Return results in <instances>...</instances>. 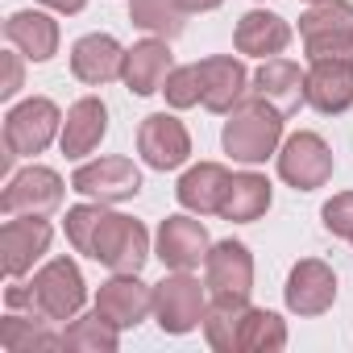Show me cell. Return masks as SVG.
<instances>
[{"mask_svg":"<svg viewBox=\"0 0 353 353\" xmlns=\"http://www.w3.org/2000/svg\"><path fill=\"white\" fill-rule=\"evenodd\" d=\"M21 92V54H5V79H0V96H17Z\"/></svg>","mask_w":353,"mask_h":353,"instance_id":"836d02e7","label":"cell"},{"mask_svg":"<svg viewBox=\"0 0 353 353\" xmlns=\"http://www.w3.org/2000/svg\"><path fill=\"white\" fill-rule=\"evenodd\" d=\"M266 208H270V183L262 174H233V183L225 192V204H221V216L237 221V225H250Z\"/></svg>","mask_w":353,"mask_h":353,"instance_id":"d4e9b609","label":"cell"},{"mask_svg":"<svg viewBox=\"0 0 353 353\" xmlns=\"http://www.w3.org/2000/svg\"><path fill=\"white\" fill-rule=\"evenodd\" d=\"M204 274H208V291L212 299L225 303H250L254 291V258L241 241H221L208 250L204 258Z\"/></svg>","mask_w":353,"mask_h":353,"instance_id":"ba28073f","label":"cell"},{"mask_svg":"<svg viewBox=\"0 0 353 353\" xmlns=\"http://www.w3.org/2000/svg\"><path fill=\"white\" fill-rule=\"evenodd\" d=\"M283 295H287V307H291V312H299V316H320V312H328L332 299H336V274H332L320 258H303V262L291 266Z\"/></svg>","mask_w":353,"mask_h":353,"instance_id":"4fadbf2b","label":"cell"},{"mask_svg":"<svg viewBox=\"0 0 353 353\" xmlns=\"http://www.w3.org/2000/svg\"><path fill=\"white\" fill-rule=\"evenodd\" d=\"M196 71H200V92H204L200 104H204L208 112H233V108L245 100L250 75H245V67H241L237 59L216 54V59L196 63Z\"/></svg>","mask_w":353,"mask_h":353,"instance_id":"e0dca14e","label":"cell"},{"mask_svg":"<svg viewBox=\"0 0 353 353\" xmlns=\"http://www.w3.org/2000/svg\"><path fill=\"white\" fill-rule=\"evenodd\" d=\"M104 133H108V108L96 96H83V100L71 104V112L63 121V154L83 158L104 141Z\"/></svg>","mask_w":353,"mask_h":353,"instance_id":"7402d4cb","label":"cell"},{"mask_svg":"<svg viewBox=\"0 0 353 353\" xmlns=\"http://www.w3.org/2000/svg\"><path fill=\"white\" fill-rule=\"evenodd\" d=\"M42 5H46V9H54V13H79L88 0H42Z\"/></svg>","mask_w":353,"mask_h":353,"instance_id":"e575fe53","label":"cell"},{"mask_svg":"<svg viewBox=\"0 0 353 353\" xmlns=\"http://www.w3.org/2000/svg\"><path fill=\"white\" fill-rule=\"evenodd\" d=\"M5 299H9V307H26L30 316L75 320L83 299H88V287H83V274L71 258H54L34 274V283H13Z\"/></svg>","mask_w":353,"mask_h":353,"instance_id":"6da1fadb","label":"cell"},{"mask_svg":"<svg viewBox=\"0 0 353 353\" xmlns=\"http://www.w3.org/2000/svg\"><path fill=\"white\" fill-rule=\"evenodd\" d=\"M183 5V13H208V9H216L221 0H179Z\"/></svg>","mask_w":353,"mask_h":353,"instance_id":"d590c367","label":"cell"},{"mask_svg":"<svg viewBox=\"0 0 353 353\" xmlns=\"http://www.w3.org/2000/svg\"><path fill=\"white\" fill-rule=\"evenodd\" d=\"M121 67H125V50H121L117 38H108V34H88V38H79L75 50H71V71H75V79H83V83H92V88L117 79Z\"/></svg>","mask_w":353,"mask_h":353,"instance_id":"ffe728a7","label":"cell"},{"mask_svg":"<svg viewBox=\"0 0 353 353\" xmlns=\"http://www.w3.org/2000/svg\"><path fill=\"white\" fill-rule=\"evenodd\" d=\"M303 88H307V75L295 63H287V59H266L258 67V75H254V96H262L266 104H274L283 117L295 112L299 104H307Z\"/></svg>","mask_w":353,"mask_h":353,"instance_id":"d6986e66","label":"cell"},{"mask_svg":"<svg viewBox=\"0 0 353 353\" xmlns=\"http://www.w3.org/2000/svg\"><path fill=\"white\" fill-rule=\"evenodd\" d=\"M229 183H233V174L221 162H200V166H192L183 179H179L174 196H179V204L188 212H200L204 216V212H221Z\"/></svg>","mask_w":353,"mask_h":353,"instance_id":"44dd1931","label":"cell"},{"mask_svg":"<svg viewBox=\"0 0 353 353\" xmlns=\"http://www.w3.org/2000/svg\"><path fill=\"white\" fill-rule=\"evenodd\" d=\"M154 316H158L162 332H174V336L192 332V328L204 324V316H208L204 287H200L196 279H188V270L162 279V283L154 287Z\"/></svg>","mask_w":353,"mask_h":353,"instance_id":"8992f818","label":"cell"},{"mask_svg":"<svg viewBox=\"0 0 353 353\" xmlns=\"http://www.w3.org/2000/svg\"><path fill=\"white\" fill-rule=\"evenodd\" d=\"M129 17H133V26H141L166 42L183 34V5L179 0H129Z\"/></svg>","mask_w":353,"mask_h":353,"instance_id":"83f0119b","label":"cell"},{"mask_svg":"<svg viewBox=\"0 0 353 353\" xmlns=\"http://www.w3.org/2000/svg\"><path fill=\"white\" fill-rule=\"evenodd\" d=\"M96 262H104L112 274H137L150 258V233L141 229V221L133 216H117V212H104L96 237H92V254Z\"/></svg>","mask_w":353,"mask_h":353,"instance_id":"277c9868","label":"cell"},{"mask_svg":"<svg viewBox=\"0 0 353 353\" xmlns=\"http://www.w3.org/2000/svg\"><path fill=\"white\" fill-rule=\"evenodd\" d=\"M5 38L9 46H17L26 59L34 63H46L54 50H59V26L46 17V13H34V9H21L5 21Z\"/></svg>","mask_w":353,"mask_h":353,"instance_id":"603a6c76","label":"cell"},{"mask_svg":"<svg viewBox=\"0 0 353 353\" xmlns=\"http://www.w3.org/2000/svg\"><path fill=\"white\" fill-rule=\"evenodd\" d=\"M63 204V179L50 166H26L17 170L5 196H0V208L9 216H50Z\"/></svg>","mask_w":353,"mask_h":353,"instance_id":"9c48e42d","label":"cell"},{"mask_svg":"<svg viewBox=\"0 0 353 353\" xmlns=\"http://www.w3.org/2000/svg\"><path fill=\"white\" fill-rule=\"evenodd\" d=\"M96 312L117 328H133L145 320V312H154V287H145L137 274H117V279L100 283Z\"/></svg>","mask_w":353,"mask_h":353,"instance_id":"5bb4252c","label":"cell"},{"mask_svg":"<svg viewBox=\"0 0 353 353\" xmlns=\"http://www.w3.org/2000/svg\"><path fill=\"white\" fill-rule=\"evenodd\" d=\"M320 221H324V229H328L332 237H353V192L332 196V200L324 204Z\"/></svg>","mask_w":353,"mask_h":353,"instance_id":"d6a6232c","label":"cell"},{"mask_svg":"<svg viewBox=\"0 0 353 353\" xmlns=\"http://www.w3.org/2000/svg\"><path fill=\"white\" fill-rule=\"evenodd\" d=\"M245 307L250 303H225V299H212L208 316H204V336L212 349L221 353H241V320H245Z\"/></svg>","mask_w":353,"mask_h":353,"instance_id":"4316f807","label":"cell"},{"mask_svg":"<svg viewBox=\"0 0 353 353\" xmlns=\"http://www.w3.org/2000/svg\"><path fill=\"white\" fill-rule=\"evenodd\" d=\"M104 221V208L100 204H79L67 212V241L79 250V254H92V237Z\"/></svg>","mask_w":353,"mask_h":353,"instance_id":"4dcf8cb0","label":"cell"},{"mask_svg":"<svg viewBox=\"0 0 353 353\" xmlns=\"http://www.w3.org/2000/svg\"><path fill=\"white\" fill-rule=\"evenodd\" d=\"M307 104L324 117L353 108V59H316L303 88Z\"/></svg>","mask_w":353,"mask_h":353,"instance_id":"9a60e30c","label":"cell"},{"mask_svg":"<svg viewBox=\"0 0 353 353\" xmlns=\"http://www.w3.org/2000/svg\"><path fill=\"white\" fill-rule=\"evenodd\" d=\"M170 46L166 38H145L137 42L133 50H125V67H121V79L129 83L133 96H154L162 92L166 75H170Z\"/></svg>","mask_w":353,"mask_h":353,"instance_id":"ac0fdd59","label":"cell"},{"mask_svg":"<svg viewBox=\"0 0 353 353\" xmlns=\"http://www.w3.org/2000/svg\"><path fill=\"white\" fill-rule=\"evenodd\" d=\"M0 349L5 353H34V349H63V336L46 328V316H17L0 320Z\"/></svg>","mask_w":353,"mask_h":353,"instance_id":"484cf974","label":"cell"},{"mask_svg":"<svg viewBox=\"0 0 353 353\" xmlns=\"http://www.w3.org/2000/svg\"><path fill=\"white\" fill-rule=\"evenodd\" d=\"M63 349H92V353H112L117 349V324H108L100 312L75 316L63 332Z\"/></svg>","mask_w":353,"mask_h":353,"instance_id":"f546056e","label":"cell"},{"mask_svg":"<svg viewBox=\"0 0 353 353\" xmlns=\"http://www.w3.org/2000/svg\"><path fill=\"white\" fill-rule=\"evenodd\" d=\"M283 345H287V324H283L274 312L245 307V320H241V349H245V353H279Z\"/></svg>","mask_w":353,"mask_h":353,"instance_id":"f1b7e54d","label":"cell"},{"mask_svg":"<svg viewBox=\"0 0 353 353\" xmlns=\"http://www.w3.org/2000/svg\"><path fill=\"white\" fill-rule=\"evenodd\" d=\"M283 137V112L262 96L241 100L225 121V150L237 162H266Z\"/></svg>","mask_w":353,"mask_h":353,"instance_id":"7a4b0ae2","label":"cell"},{"mask_svg":"<svg viewBox=\"0 0 353 353\" xmlns=\"http://www.w3.org/2000/svg\"><path fill=\"white\" fill-rule=\"evenodd\" d=\"M162 92H166L170 108H192V104H200L204 92H200V71H196V63H192V67H174V71L166 75Z\"/></svg>","mask_w":353,"mask_h":353,"instance_id":"1f68e13d","label":"cell"},{"mask_svg":"<svg viewBox=\"0 0 353 353\" xmlns=\"http://www.w3.org/2000/svg\"><path fill=\"white\" fill-rule=\"evenodd\" d=\"M279 174L295 192H316L332 179V150L320 133H291L279 150Z\"/></svg>","mask_w":353,"mask_h":353,"instance_id":"52a82bcc","label":"cell"},{"mask_svg":"<svg viewBox=\"0 0 353 353\" xmlns=\"http://www.w3.org/2000/svg\"><path fill=\"white\" fill-rule=\"evenodd\" d=\"M50 225L42 216H21V221H9L0 229V262H5V274L9 279H21L26 270H34V262L50 250Z\"/></svg>","mask_w":353,"mask_h":353,"instance_id":"7c38bea8","label":"cell"},{"mask_svg":"<svg viewBox=\"0 0 353 353\" xmlns=\"http://www.w3.org/2000/svg\"><path fill=\"white\" fill-rule=\"evenodd\" d=\"M208 229L192 216H166L158 225V258L170 270H196L208 258Z\"/></svg>","mask_w":353,"mask_h":353,"instance_id":"2e32d148","label":"cell"},{"mask_svg":"<svg viewBox=\"0 0 353 353\" xmlns=\"http://www.w3.org/2000/svg\"><path fill=\"white\" fill-rule=\"evenodd\" d=\"M299 38L307 59H353V5L349 0H316L299 17Z\"/></svg>","mask_w":353,"mask_h":353,"instance_id":"3957f363","label":"cell"},{"mask_svg":"<svg viewBox=\"0 0 353 353\" xmlns=\"http://www.w3.org/2000/svg\"><path fill=\"white\" fill-rule=\"evenodd\" d=\"M349 241H353V237H349Z\"/></svg>","mask_w":353,"mask_h":353,"instance_id":"8d00e7d4","label":"cell"},{"mask_svg":"<svg viewBox=\"0 0 353 353\" xmlns=\"http://www.w3.org/2000/svg\"><path fill=\"white\" fill-rule=\"evenodd\" d=\"M71 188L88 200L121 204V200H133L141 192V170L129 158H100V162H88L71 174Z\"/></svg>","mask_w":353,"mask_h":353,"instance_id":"30bf717a","label":"cell"},{"mask_svg":"<svg viewBox=\"0 0 353 353\" xmlns=\"http://www.w3.org/2000/svg\"><path fill=\"white\" fill-rule=\"evenodd\" d=\"M137 150H141V158H145L154 170H174V166L188 162L192 137H188V129H183L179 117L154 112V117H145L141 129H137Z\"/></svg>","mask_w":353,"mask_h":353,"instance_id":"8fae6325","label":"cell"},{"mask_svg":"<svg viewBox=\"0 0 353 353\" xmlns=\"http://www.w3.org/2000/svg\"><path fill=\"white\" fill-rule=\"evenodd\" d=\"M291 42V26L279 17V13H245L237 21V50L241 54H254V59H270V54H283Z\"/></svg>","mask_w":353,"mask_h":353,"instance_id":"cb8c5ba5","label":"cell"},{"mask_svg":"<svg viewBox=\"0 0 353 353\" xmlns=\"http://www.w3.org/2000/svg\"><path fill=\"white\" fill-rule=\"evenodd\" d=\"M59 108L46 100V96H34V100H21L9 117H5V170L13 158H30V154H42L54 133H59Z\"/></svg>","mask_w":353,"mask_h":353,"instance_id":"5b68a950","label":"cell"}]
</instances>
